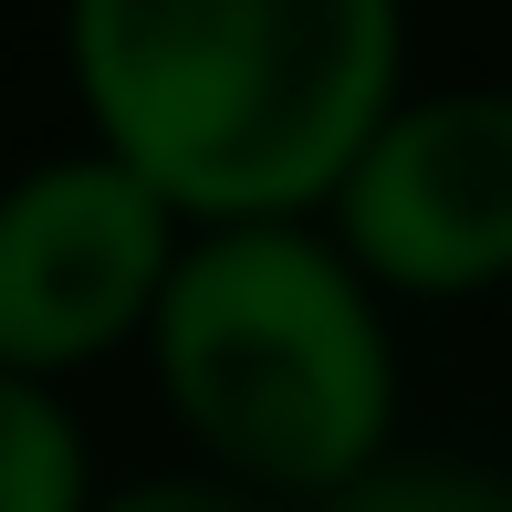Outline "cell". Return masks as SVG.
I'll list each match as a JSON object with an SVG mask.
<instances>
[{
    "instance_id": "1",
    "label": "cell",
    "mask_w": 512,
    "mask_h": 512,
    "mask_svg": "<svg viewBox=\"0 0 512 512\" xmlns=\"http://www.w3.org/2000/svg\"><path fill=\"white\" fill-rule=\"evenodd\" d=\"M408 21L387 0H84L74 74L105 147L168 209L293 220L387 126Z\"/></svg>"
},
{
    "instance_id": "2",
    "label": "cell",
    "mask_w": 512,
    "mask_h": 512,
    "mask_svg": "<svg viewBox=\"0 0 512 512\" xmlns=\"http://www.w3.org/2000/svg\"><path fill=\"white\" fill-rule=\"evenodd\" d=\"M147 335L178 418L251 492L324 502L366 460H387L398 345L345 241H314L304 220L199 230L168 262Z\"/></svg>"
},
{
    "instance_id": "3",
    "label": "cell",
    "mask_w": 512,
    "mask_h": 512,
    "mask_svg": "<svg viewBox=\"0 0 512 512\" xmlns=\"http://www.w3.org/2000/svg\"><path fill=\"white\" fill-rule=\"evenodd\" d=\"M178 209L115 147H63L0 189V366L42 377L157 314L178 262Z\"/></svg>"
},
{
    "instance_id": "4",
    "label": "cell",
    "mask_w": 512,
    "mask_h": 512,
    "mask_svg": "<svg viewBox=\"0 0 512 512\" xmlns=\"http://www.w3.org/2000/svg\"><path fill=\"white\" fill-rule=\"evenodd\" d=\"M335 230L366 283L471 293L512 272V84L398 95L335 189Z\"/></svg>"
},
{
    "instance_id": "5",
    "label": "cell",
    "mask_w": 512,
    "mask_h": 512,
    "mask_svg": "<svg viewBox=\"0 0 512 512\" xmlns=\"http://www.w3.org/2000/svg\"><path fill=\"white\" fill-rule=\"evenodd\" d=\"M0 512H95L74 408L21 366H0Z\"/></svg>"
},
{
    "instance_id": "6",
    "label": "cell",
    "mask_w": 512,
    "mask_h": 512,
    "mask_svg": "<svg viewBox=\"0 0 512 512\" xmlns=\"http://www.w3.org/2000/svg\"><path fill=\"white\" fill-rule=\"evenodd\" d=\"M314 512H512V481L460 450H387L345 492H324Z\"/></svg>"
},
{
    "instance_id": "7",
    "label": "cell",
    "mask_w": 512,
    "mask_h": 512,
    "mask_svg": "<svg viewBox=\"0 0 512 512\" xmlns=\"http://www.w3.org/2000/svg\"><path fill=\"white\" fill-rule=\"evenodd\" d=\"M95 512H293V502L251 492V481H230V471H147V481H126V492H105Z\"/></svg>"
}]
</instances>
